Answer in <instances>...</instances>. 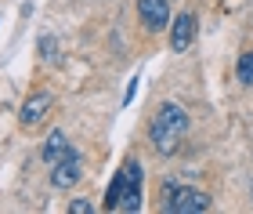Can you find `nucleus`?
<instances>
[{
  "label": "nucleus",
  "instance_id": "f257e3e1",
  "mask_svg": "<svg viewBox=\"0 0 253 214\" xmlns=\"http://www.w3.org/2000/svg\"><path fill=\"white\" fill-rule=\"evenodd\" d=\"M148 134H152L156 153H163V156L177 153V145L185 142V134H188V112L181 109L177 102H163L156 109V116H152Z\"/></svg>",
  "mask_w": 253,
  "mask_h": 214
},
{
  "label": "nucleus",
  "instance_id": "f03ea898",
  "mask_svg": "<svg viewBox=\"0 0 253 214\" xmlns=\"http://www.w3.org/2000/svg\"><path fill=\"white\" fill-rule=\"evenodd\" d=\"M141 178H145L141 174V163L126 160L123 171L112 178V185L105 193V211H126V214L141 211Z\"/></svg>",
  "mask_w": 253,
  "mask_h": 214
},
{
  "label": "nucleus",
  "instance_id": "7ed1b4c3",
  "mask_svg": "<svg viewBox=\"0 0 253 214\" xmlns=\"http://www.w3.org/2000/svg\"><path fill=\"white\" fill-rule=\"evenodd\" d=\"M163 211L170 214H203V211H210L213 200L199 193V189H188V185H174V182H167L163 185Z\"/></svg>",
  "mask_w": 253,
  "mask_h": 214
},
{
  "label": "nucleus",
  "instance_id": "20e7f679",
  "mask_svg": "<svg viewBox=\"0 0 253 214\" xmlns=\"http://www.w3.org/2000/svg\"><path fill=\"white\" fill-rule=\"evenodd\" d=\"M137 15H141L148 33H159L170 26V4L167 0H137Z\"/></svg>",
  "mask_w": 253,
  "mask_h": 214
},
{
  "label": "nucleus",
  "instance_id": "39448f33",
  "mask_svg": "<svg viewBox=\"0 0 253 214\" xmlns=\"http://www.w3.org/2000/svg\"><path fill=\"white\" fill-rule=\"evenodd\" d=\"M80 156L76 153H69V156H62L58 163H54V171H51V185H58V189H69V185H76L80 182Z\"/></svg>",
  "mask_w": 253,
  "mask_h": 214
},
{
  "label": "nucleus",
  "instance_id": "423d86ee",
  "mask_svg": "<svg viewBox=\"0 0 253 214\" xmlns=\"http://www.w3.org/2000/svg\"><path fill=\"white\" fill-rule=\"evenodd\" d=\"M192 40H195V15H177V22L170 26V48L174 51H188L192 48Z\"/></svg>",
  "mask_w": 253,
  "mask_h": 214
},
{
  "label": "nucleus",
  "instance_id": "0eeeda50",
  "mask_svg": "<svg viewBox=\"0 0 253 214\" xmlns=\"http://www.w3.org/2000/svg\"><path fill=\"white\" fill-rule=\"evenodd\" d=\"M47 109H51V95H47V91H37V95L26 98V106H22L18 120L26 123V127H33V123H40L43 116H47Z\"/></svg>",
  "mask_w": 253,
  "mask_h": 214
},
{
  "label": "nucleus",
  "instance_id": "6e6552de",
  "mask_svg": "<svg viewBox=\"0 0 253 214\" xmlns=\"http://www.w3.org/2000/svg\"><path fill=\"white\" fill-rule=\"evenodd\" d=\"M69 153H73V145H69V138H65L62 131H51L47 145H43V160H47V163L54 167V163H58L62 156H69Z\"/></svg>",
  "mask_w": 253,
  "mask_h": 214
},
{
  "label": "nucleus",
  "instance_id": "1a4fd4ad",
  "mask_svg": "<svg viewBox=\"0 0 253 214\" xmlns=\"http://www.w3.org/2000/svg\"><path fill=\"white\" fill-rule=\"evenodd\" d=\"M239 84H253V51H243L239 58Z\"/></svg>",
  "mask_w": 253,
  "mask_h": 214
},
{
  "label": "nucleus",
  "instance_id": "9d476101",
  "mask_svg": "<svg viewBox=\"0 0 253 214\" xmlns=\"http://www.w3.org/2000/svg\"><path fill=\"white\" fill-rule=\"evenodd\" d=\"M40 51H43V58H54V51H58V44H54L51 37H43V40H40Z\"/></svg>",
  "mask_w": 253,
  "mask_h": 214
},
{
  "label": "nucleus",
  "instance_id": "9b49d317",
  "mask_svg": "<svg viewBox=\"0 0 253 214\" xmlns=\"http://www.w3.org/2000/svg\"><path fill=\"white\" fill-rule=\"evenodd\" d=\"M69 211H73V214H90V200H73Z\"/></svg>",
  "mask_w": 253,
  "mask_h": 214
}]
</instances>
